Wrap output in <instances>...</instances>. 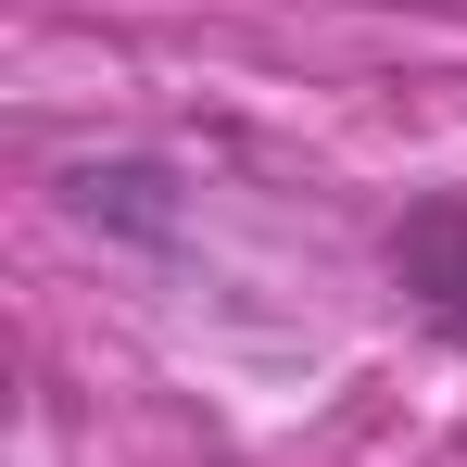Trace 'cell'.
Wrapping results in <instances>:
<instances>
[{"label": "cell", "instance_id": "obj_1", "mask_svg": "<svg viewBox=\"0 0 467 467\" xmlns=\"http://www.w3.org/2000/svg\"><path fill=\"white\" fill-rule=\"evenodd\" d=\"M391 278L417 291V316H442L467 341V202H417L404 240H391Z\"/></svg>", "mask_w": 467, "mask_h": 467}]
</instances>
